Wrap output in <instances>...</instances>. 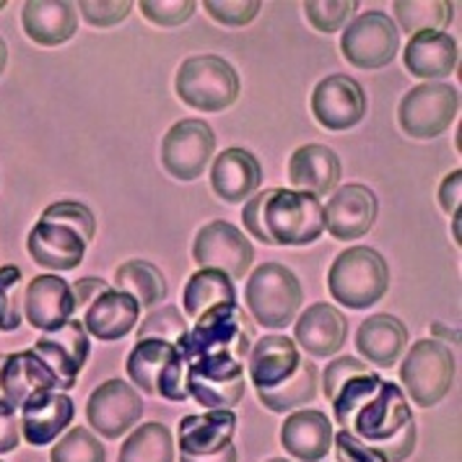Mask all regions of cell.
<instances>
[{"mask_svg":"<svg viewBox=\"0 0 462 462\" xmlns=\"http://www.w3.org/2000/svg\"><path fill=\"white\" fill-rule=\"evenodd\" d=\"M40 221L60 224L65 229L76 231L84 242H91L94 239V231H97L94 213L86 208L84 203H76V200H60V203L47 206Z\"/></svg>","mask_w":462,"mask_h":462,"instance_id":"obj_41","label":"cell"},{"mask_svg":"<svg viewBox=\"0 0 462 462\" xmlns=\"http://www.w3.org/2000/svg\"><path fill=\"white\" fill-rule=\"evenodd\" d=\"M263 185V167L253 151L226 148L213 159L210 188L226 203H247Z\"/></svg>","mask_w":462,"mask_h":462,"instance_id":"obj_23","label":"cell"},{"mask_svg":"<svg viewBox=\"0 0 462 462\" xmlns=\"http://www.w3.org/2000/svg\"><path fill=\"white\" fill-rule=\"evenodd\" d=\"M358 3L354 0H307L304 3V16L322 34H333L343 29L351 14L356 11Z\"/></svg>","mask_w":462,"mask_h":462,"instance_id":"obj_40","label":"cell"},{"mask_svg":"<svg viewBox=\"0 0 462 462\" xmlns=\"http://www.w3.org/2000/svg\"><path fill=\"white\" fill-rule=\"evenodd\" d=\"M138 317H141V307L133 296L117 291V289H109L86 307L81 322H84V330L88 336L112 343V340L125 337L135 328Z\"/></svg>","mask_w":462,"mask_h":462,"instance_id":"obj_30","label":"cell"},{"mask_svg":"<svg viewBox=\"0 0 462 462\" xmlns=\"http://www.w3.org/2000/svg\"><path fill=\"white\" fill-rule=\"evenodd\" d=\"M253 343V317L245 315V310L236 301H229V304H216L208 312H203L195 319V328L188 330L174 346L185 364L210 356L234 358L245 364Z\"/></svg>","mask_w":462,"mask_h":462,"instance_id":"obj_2","label":"cell"},{"mask_svg":"<svg viewBox=\"0 0 462 462\" xmlns=\"http://www.w3.org/2000/svg\"><path fill=\"white\" fill-rule=\"evenodd\" d=\"M76 8L81 11L86 22L91 26H99V29H106V26H115V23L125 22L133 11V3L127 0H109V3H94V0H81L76 3Z\"/></svg>","mask_w":462,"mask_h":462,"instance_id":"obj_46","label":"cell"},{"mask_svg":"<svg viewBox=\"0 0 462 462\" xmlns=\"http://www.w3.org/2000/svg\"><path fill=\"white\" fill-rule=\"evenodd\" d=\"M23 315L34 330H42V333H52L63 328L65 322L76 315L70 283L55 273L32 278L23 294Z\"/></svg>","mask_w":462,"mask_h":462,"instance_id":"obj_19","label":"cell"},{"mask_svg":"<svg viewBox=\"0 0 462 462\" xmlns=\"http://www.w3.org/2000/svg\"><path fill=\"white\" fill-rule=\"evenodd\" d=\"M206 14L224 26H247L260 14V0H206Z\"/></svg>","mask_w":462,"mask_h":462,"instance_id":"obj_43","label":"cell"},{"mask_svg":"<svg viewBox=\"0 0 462 462\" xmlns=\"http://www.w3.org/2000/svg\"><path fill=\"white\" fill-rule=\"evenodd\" d=\"M431 337H434V340H452V343H460V333L452 330V328H447V325H441V322H431Z\"/></svg>","mask_w":462,"mask_h":462,"instance_id":"obj_53","label":"cell"},{"mask_svg":"<svg viewBox=\"0 0 462 462\" xmlns=\"http://www.w3.org/2000/svg\"><path fill=\"white\" fill-rule=\"evenodd\" d=\"M47 390L63 393V384H60V379L55 377V372L32 348L3 356V364H0V398L5 400L14 411H19L34 393H47Z\"/></svg>","mask_w":462,"mask_h":462,"instance_id":"obj_17","label":"cell"},{"mask_svg":"<svg viewBox=\"0 0 462 462\" xmlns=\"http://www.w3.org/2000/svg\"><path fill=\"white\" fill-rule=\"evenodd\" d=\"M377 449L384 455L387 462L408 460L413 455V449H416V420H408L393 439L377 444Z\"/></svg>","mask_w":462,"mask_h":462,"instance_id":"obj_48","label":"cell"},{"mask_svg":"<svg viewBox=\"0 0 462 462\" xmlns=\"http://www.w3.org/2000/svg\"><path fill=\"white\" fill-rule=\"evenodd\" d=\"M301 354L294 337L263 336L254 337L247 356V377L254 390H273L296 374Z\"/></svg>","mask_w":462,"mask_h":462,"instance_id":"obj_24","label":"cell"},{"mask_svg":"<svg viewBox=\"0 0 462 462\" xmlns=\"http://www.w3.org/2000/svg\"><path fill=\"white\" fill-rule=\"evenodd\" d=\"M26 37L42 47L68 42L79 29V8L68 0H29L22 8Z\"/></svg>","mask_w":462,"mask_h":462,"instance_id":"obj_27","label":"cell"},{"mask_svg":"<svg viewBox=\"0 0 462 462\" xmlns=\"http://www.w3.org/2000/svg\"><path fill=\"white\" fill-rule=\"evenodd\" d=\"M5 60H8V47H5L3 37H0V76H3V70H5Z\"/></svg>","mask_w":462,"mask_h":462,"instance_id":"obj_54","label":"cell"},{"mask_svg":"<svg viewBox=\"0 0 462 462\" xmlns=\"http://www.w3.org/2000/svg\"><path fill=\"white\" fill-rule=\"evenodd\" d=\"M312 115L319 125L333 133H343L358 125L366 115V91L356 79L333 73L322 79L312 91Z\"/></svg>","mask_w":462,"mask_h":462,"instance_id":"obj_15","label":"cell"},{"mask_svg":"<svg viewBox=\"0 0 462 462\" xmlns=\"http://www.w3.org/2000/svg\"><path fill=\"white\" fill-rule=\"evenodd\" d=\"M455 356L452 351L434 340L423 337L411 346L400 364V382L419 408H434L449 395L452 382H455Z\"/></svg>","mask_w":462,"mask_h":462,"instance_id":"obj_6","label":"cell"},{"mask_svg":"<svg viewBox=\"0 0 462 462\" xmlns=\"http://www.w3.org/2000/svg\"><path fill=\"white\" fill-rule=\"evenodd\" d=\"M333 420L315 408L289 413L281 426V447L299 462L325 460L333 447Z\"/></svg>","mask_w":462,"mask_h":462,"instance_id":"obj_22","label":"cell"},{"mask_svg":"<svg viewBox=\"0 0 462 462\" xmlns=\"http://www.w3.org/2000/svg\"><path fill=\"white\" fill-rule=\"evenodd\" d=\"M236 301V289L229 275L213 268H198L189 275L182 304H185V315L189 319H198L203 312H208L216 304H229Z\"/></svg>","mask_w":462,"mask_h":462,"instance_id":"obj_32","label":"cell"},{"mask_svg":"<svg viewBox=\"0 0 462 462\" xmlns=\"http://www.w3.org/2000/svg\"><path fill=\"white\" fill-rule=\"evenodd\" d=\"M400 50V32L384 11H366L343 26L340 52L361 70H377L395 60Z\"/></svg>","mask_w":462,"mask_h":462,"instance_id":"obj_9","label":"cell"},{"mask_svg":"<svg viewBox=\"0 0 462 462\" xmlns=\"http://www.w3.org/2000/svg\"><path fill=\"white\" fill-rule=\"evenodd\" d=\"M455 218V242L460 245V213L457 216H452Z\"/></svg>","mask_w":462,"mask_h":462,"instance_id":"obj_55","label":"cell"},{"mask_svg":"<svg viewBox=\"0 0 462 462\" xmlns=\"http://www.w3.org/2000/svg\"><path fill=\"white\" fill-rule=\"evenodd\" d=\"M29 254L37 265L50 271H73L84 263L86 242L76 231L65 229L60 224L37 221L26 236Z\"/></svg>","mask_w":462,"mask_h":462,"instance_id":"obj_26","label":"cell"},{"mask_svg":"<svg viewBox=\"0 0 462 462\" xmlns=\"http://www.w3.org/2000/svg\"><path fill=\"white\" fill-rule=\"evenodd\" d=\"M460 115V91L452 84L426 81L413 86L398 106L400 127L419 141H431L447 133Z\"/></svg>","mask_w":462,"mask_h":462,"instance_id":"obj_8","label":"cell"},{"mask_svg":"<svg viewBox=\"0 0 462 462\" xmlns=\"http://www.w3.org/2000/svg\"><path fill=\"white\" fill-rule=\"evenodd\" d=\"M236 431L234 411H208L203 416H185L180 420V455H213L229 447Z\"/></svg>","mask_w":462,"mask_h":462,"instance_id":"obj_31","label":"cell"},{"mask_svg":"<svg viewBox=\"0 0 462 462\" xmlns=\"http://www.w3.org/2000/svg\"><path fill=\"white\" fill-rule=\"evenodd\" d=\"M198 3L192 0H143L141 14L156 26H180L195 14Z\"/></svg>","mask_w":462,"mask_h":462,"instance_id":"obj_44","label":"cell"},{"mask_svg":"<svg viewBox=\"0 0 462 462\" xmlns=\"http://www.w3.org/2000/svg\"><path fill=\"white\" fill-rule=\"evenodd\" d=\"M127 377L146 395H162L171 402H185L188 395V364L174 343L167 340H138L127 356Z\"/></svg>","mask_w":462,"mask_h":462,"instance_id":"obj_7","label":"cell"},{"mask_svg":"<svg viewBox=\"0 0 462 462\" xmlns=\"http://www.w3.org/2000/svg\"><path fill=\"white\" fill-rule=\"evenodd\" d=\"M346 337L348 319L328 301H317L294 319V343H299L310 356H333L343 348Z\"/></svg>","mask_w":462,"mask_h":462,"instance_id":"obj_21","label":"cell"},{"mask_svg":"<svg viewBox=\"0 0 462 462\" xmlns=\"http://www.w3.org/2000/svg\"><path fill=\"white\" fill-rule=\"evenodd\" d=\"M180 462H236V447L229 444L213 455H200V457H192V455H180Z\"/></svg>","mask_w":462,"mask_h":462,"instance_id":"obj_52","label":"cell"},{"mask_svg":"<svg viewBox=\"0 0 462 462\" xmlns=\"http://www.w3.org/2000/svg\"><path fill=\"white\" fill-rule=\"evenodd\" d=\"M213 151H216L213 127L198 117H188L167 130L162 141V164L174 180L192 182L206 171Z\"/></svg>","mask_w":462,"mask_h":462,"instance_id":"obj_11","label":"cell"},{"mask_svg":"<svg viewBox=\"0 0 462 462\" xmlns=\"http://www.w3.org/2000/svg\"><path fill=\"white\" fill-rule=\"evenodd\" d=\"M304 301L301 283L291 268L281 263H263L253 271L245 286V304L253 322L268 330L289 328Z\"/></svg>","mask_w":462,"mask_h":462,"instance_id":"obj_4","label":"cell"},{"mask_svg":"<svg viewBox=\"0 0 462 462\" xmlns=\"http://www.w3.org/2000/svg\"><path fill=\"white\" fill-rule=\"evenodd\" d=\"M333 444H336L337 462H387L374 444L361 441L351 431H346V429L336 431Z\"/></svg>","mask_w":462,"mask_h":462,"instance_id":"obj_47","label":"cell"},{"mask_svg":"<svg viewBox=\"0 0 462 462\" xmlns=\"http://www.w3.org/2000/svg\"><path fill=\"white\" fill-rule=\"evenodd\" d=\"M460 198H462V171L455 169L449 171L439 185V206L444 213L457 216L460 213Z\"/></svg>","mask_w":462,"mask_h":462,"instance_id":"obj_51","label":"cell"},{"mask_svg":"<svg viewBox=\"0 0 462 462\" xmlns=\"http://www.w3.org/2000/svg\"><path fill=\"white\" fill-rule=\"evenodd\" d=\"M143 416V400L138 390L123 379L102 382L86 402V420L105 439H120Z\"/></svg>","mask_w":462,"mask_h":462,"instance_id":"obj_13","label":"cell"},{"mask_svg":"<svg viewBox=\"0 0 462 462\" xmlns=\"http://www.w3.org/2000/svg\"><path fill=\"white\" fill-rule=\"evenodd\" d=\"M188 395L206 411H234L245 398V364L234 358H195L188 364Z\"/></svg>","mask_w":462,"mask_h":462,"instance_id":"obj_10","label":"cell"},{"mask_svg":"<svg viewBox=\"0 0 462 462\" xmlns=\"http://www.w3.org/2000/svg\"><path fill=\"white\" fill-rule=\"evenodd\" d=\"M112 286L102 281V278H97V275H86V278H79L73 286H70V294H73V301H76V312L79 315H84L86 307L97 299L99 294H105L109 291Z\"/></svg>","mask_w":462,"mask_h":462,"instance_id":"obj_50","label":"cell"},{"mask_svg":"<svg viewBox=\"0 0 462 462\" xmlns=\"http://www.w3.org/2000/svg\"><path fill=\"white\" fill-rule=\"evenodd\" d=\"M328 289L337 304L348 310H369L390 289V265L372 247H348L333 260Z\"/></svg>","mask_w":462,"mask_h":462,"instance_id":"obj_3","label":"cell"},{"mask_svg":"<svg viewBox=\"0 0 462 462\" xmlns=\"http://www.w3.org/2000/svg\"><path fill=\"white\" fill-rule=\"evenodd\" d=\"M117 462H174V439L164 423H141L120 447Z\"/></svg>","mask_w":462,"mask_h":462,"instance_id":"obj_35","label":"cell"},{"mask_svg":"<svg viewBox=\"0 0 462 462\" xmlns=\"http://www.w3.org/2000/svg\"><path fill=\"white\" fill-rule=\"evenodd\" d=\"M50 462H106V449L88 429L76 426L52 447Z\"/></svg>","mask_w":462,"mask_h":462,"instance_id":"obj_38","label":"cell"},{"mask_svg":"<svg viewBox=\"0 0 462 462\" xmlns=\"http://www.w3.org/2000/svg\"><path fill=\"white\" fill-rule=\"evenodd\" d=\"M245 229L263 245L304 247L325 231V208L315 195L299 189L268 188L253 195L242 210Z\"/></svg>","mask_w":462,"mask_h":462,"instance_id":"obj_1","label":"cell"},{"mask_svg":"<svg viewBox=\"0 0 462 462\" xmlns=\"http://www.w3.org/2000/svg\"><path fill=\"white\" fill-rule=\"evenodd\" d=\"M379 203L374 189L366 185L337 188L325 208V229L340 242H351L369 234L377 224Z\"/></svg>","mask_w":462,"mask_h":462,"instance_id":"obj_16","label":"cell"},{"mask_svg":"<svg viewBox=\"0 0 462 462\" xmlns=\"http://www.w3.org/2000/svg\"><path fill=\"white\" fill-rule=\"evenodd\" d=\"M457 60H460V50H457L455 37L447 32L413 34L402 50V63L408 68V73L423 81H437V79L452 76Z\"/></svg>","mask_w":462,"mask_h":462,"instance_id":"obj_25","label":"cell"},{"mask_svg":"<svg viewBox=\"0 0 462 462\" xmlns=\"http://www.w3.org/2000/svg\"><path fill=\"white\" fill-rule=\"evenodd\" d=\"M174 91L198 112H224L239 97V73L218 55H195L180 65Z\"/></svg>","mask_w":462,"mask_h":462,"instance_id":"obj_5","label":"cell"},{"mask_svg":"<svg viewBox=\"0 0 462 462\" xmlns=\"http://www.w3.org/2000/svg\"><path fill=\"white\" fill-rule=\"evenodd\" d=\"M411 419H413V413H411V405L402 395V390L395 382L382 379L377 393L354 413L346 431L377 447L382 441L393 439Z\"/></svg>","mask_w":462,"mask_h":462,"instance_id":"obj_14","label":"cell"},{"mask_svg":"<svg viewBox=\"0 0 462 462\" xmlns=\"http://www.w3.org/2000/svg\"><path fill=\"white\" fill-rule=\"evenodd\" d=\"M3 8H5V0H0V11H3Z\"/></svg>","mask_w":462,"mask_h":462,"instance_id":"obj_57","label":"cell"},{"mask_svg":"<svg viewBox=\"0 0 462 462\" xmlns=\"http://www.w3.org/2000/svg\"><path fill=\"white\" fill-rule=\"evenodd\" d=\"M265 462H291V460H281V457H273V460H265Z\"/></svg>","mask_w":462,"mask_h":462,"instance_id":"obj_56","label":"cell"},{"mask_svg":"<svg viewBox=\"0 0 462 462\" xmlns=\"http://www.w3.org/2000/svg\"><path fill=\"white\" fill-rule=\"evenodd\" d=\"M115 289L130 294L138 307H156L167 299V281L164 273L146 260H127L115 271Z\"/></svg>","mask_w":462,"mask_h":462,"instance_id":"obj_34","label":"cell"},{"mask_svg":"<svg viewBox=\"0 0 462 462\" xmlns=\"http://www.w3.org/2000/svg\"><path fill=\"white\" fill-rule=\"evenodd\" d=\"M192 260L198 263V268L221 271L234 281V278H245V273L250 271L254 247L245 236V231L236 229L229 221H210L195 234Z\"/></svg>","mask_w":462,"mask_h":462,"instance_id":"obj_12","label":"cell"},{"mask_svg":"<svg viewBox=\"0 0 462 462\" xmlns=\"http://www.w3.org/2000/svg\"><path fill=\"white\" fill-rule=\"evenodd\" d=\"M408 346V328L390 312L369 315L356 330V351L379 369L395 366Z\"/></svg>","mask_w":462,"mask_h":462,"instance_id":"obj_28","label":"cell"},{"mask_svg":"<svg viewBox=\"0 0 462 462\" xmlns=\"http://www.w3.org/2000/svg\"><path fill=\"white\" fill-rule=\"evenodd\" d=\"M393 8L400 29L411 37L420 32H441L455 19V5L449 0H398Z\"/></svg>","mask_w":462,"mask_h":462,"instance_id":"obj_36","label":"cell"},{"mask_svg":"<svg viewBox=\"0 0 462 462\" xmlns=\"http://www.w3.org/2000/svg\"><path fill=\"white\" fill-rule=\"evenodd\" d=\"M19 411H22V416H19L22 437L32 447L52 444L73 423V416H76L73 400L65 393H55V390L34 393Z\"/></svg>","mask_w":462,"mask_h":462,"instance_id":"obj_20","label":"cell"},{"mask_svg":"<svg viewBox=\"0 0 462 462\" xmlns=\"http://www.w3.org/2000/svg\"><path fill=\"white\" fill-rule=\"evenodd\" d=\"M188 333V322L182 319V312L177 307H159V310H151L146 319L141 322L138 328V340H167V343H177L180 337Z\"/></svg>","mask_w":462,"mask_h":462,"instance_id":"obj_42","label":"cell"},{"mask_svg":"<svg viewBox=\"0 0 462 462\" xmlns=\"http://www.w3.org/2000/svg\"><path fill=\"white\" fill-rule=\"evenodd\" d=\"M22 441V423L16 411L0 398V455H8L19 447Z\"/></svg>","mask_w":462,"mask_h":462,"instance_id":"obj_49","label":"cell"},{"mask_svg":"<svg viewBox=\"0 0 462 462\" xmlns=\"http://www.w3.org/2000/svg\"><path fill=\"white\" fill-rule=\"evenodd\" d=\"M379 384H382V377L377 372H369V374H358V377L348 379L337 390V395L330 402H333V419H336V423H340V429H348L354 413L377 393Z\"/></svg>","mask_w":462,"mask_h":462,"instance_id":"obj_37","label":"cell"},{"mask_svg":"<svg viewBox=\"0 0 462 462\" xmlns=\"http://www.w3.org/2000/svg\"><path fill=\"white\" fill-rule=\"evenodd\" d=\"M22 271L16 265L0 268V330L11 333L22 325Z\"/></svg>","mask_w":462,"mask_h":462,"instance_id":"obj_39","label":"cell"},{"mask_svg":"<svg viewBox=\"0 0 462 462\" xmlns=\"http://www.w3.org/2000/svg\"><path fill=\"white\" fill-rule=\"evenodd\" d=\"M289 182L291 189L315 195L317 200L333 192L340 182V159L333 148L307 143L299 146L289 159Z\"/></svg>","mask_w":462,"mask_h":462,"instance_id":"obj_29","label":"cell"},{"mask_svg":"<svg viewBox=\"0 0 462 462\" xmlns=\"http://www.w3.org/2000/svg\"><path fill=\"white\" fill-rule=\"evenodd\" d=\"M3 356H5V354H0V364H3Z\"/></svg>","mask_w":462,"mask_h":462,"instance_id":"obj_58","label":"cell"},{"mask_svg":"<svg viewBox=\"0 0 462 462\" xmlns=\"http://www.w3.org/2000/svg\"><path fill=\"white\" fill-rule=\"evenodd\" d=\"M369 364L366 361H358L356 356H337L336 361H330L325 366V374H322V393L325 398L333 400L337 395V390L348 382V379L358 377V374H369Z\"/></svg>","mask_w":462,"mask_h":462,"instance_id":"obj_45","label":"cell"},{"mask_svg":"<svg viewBox=\"0 0 462 462\" xmlns=\"http://www.w3.org/2000/svg\"><path fill=\"white\" fill-rule=\"evenodd\" d=\"M32 351L55 372V377L63 384V393L73 390L88 358V333L84 330V322L68 319L63 328L44 333L42 340H37Z\"/></svg>","mask_w":462,"mask_h":462,"instance_id":"obj_18","label":"cell"},{"mask_svg":"<svg viewBox=\"0 0 462 462\" xmlns=\"http://www.w3.org/2000/svg\"><path fill=\"white\" fill-rule=\"evenodd\" d=\"M317 384H319L317 366L312 361L301 358L294 377L286 379L283 384H278L273 390H257V398L273 413H294L317 398V390H319Z\"/></svg>","mask_w":462,"mask_h":462,"instance_id":"obj_33","label":"cell"}]
</instances>
